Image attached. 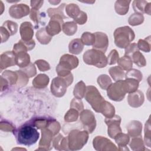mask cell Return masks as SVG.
<instances>
[{"instance_id": "obj_21", "label": "cell", "mask_w": 151, "mask_h": 151, "mask_svg": "<svg viewBox=\"0 0 151 151\" xmlns=\"http://www.w3.org/2000/svg\"><path fill=\"white\" fill-rule=\"evenodd\" d=\"M53 119L51 117H44V116H38L34 117L28 121L32 126L38 129H42L47 127L49 123Z\"/></svg>"}, {"instance_id": "obj_1", "label": "cell", "mask_w": 151, "mask_h": 151, "mask_svg": "<svg viewBox=\"0 0 151 151\" xmlns=\"http://www.w3.org/2000/svg\"><path fill=\"white\" fill-rule=\"evenodd\" d=\"M13 133L18 144L27 146L35 144L40 137L37 128L28 122L19 126V128L15 129Z\"/></svg>"}, {"instance_id": "obj_29", "label": "cell", "mask_w": 151, "mask_h": 151, "mask_svg": "<svg viewBox=\"0 0 151 151\" xmlns=\"http://www.w3.org/2000/svg\"><path fill=\"white\" fill-rule=\"evenodd\" d=\"M114 139L119 147V150H123V147H126L130 140V137L129 134L123 133L122 132L117 134Z\"/></svg>"}, {"instance_id": "obj_31", "label": "cell", "mask_w": 151, "mask_h": 151, "mask_svg": "<svg viewBox=\"0 0 151 151\" xmlns=\"http://www.w3.org/2000/svg\"><path fill=\"white\" fill-rule=\"evenodd\" d=\"M62 30L67 35H73L77 30V23H76L74 21H68L64 22L62 25Z\"/></svg>"}, {"instance_id": "obj_35", "label": "cell", "mask_w": 151, "mask_h": 151, "mask_svg": "<svg viewBox=\"0 0 151 151\" xmlns=\"http://www.w3.org/2000/svg\"><path fill=\"white\" fill-rule=\"evenodd\" d=\"M118 66L122 70L128 71L132 68L133 62L132 59L126 55L120 58L117 61Z\"/></svg>"}, {"instance_id": "obj_2", "label": "cell", "mask_w": 151, "mask_h": 151, "mask_svg": "<svg viewBox=\"0 0 151 151\" xmlns=\"http://www.w3.org/2000/svg\"><path fill=\"white\" fill-rule=\"evenodd\" d=\"M114 38V43L117 47L120 48H125L134 38V31L128 26L121 27L116 28L113 34Z\"/></svg>"}, {"instance_id": "obj_19", "label": "cell", "mask_w": 151, "mask_h": 151, "mask_svg": "<svg viewBox=\"0 0 151 151\" xmlns=\"http://www.w3.org/2000/svg\"><path fill=\"white\" fill-rule=\"evenodd\" d=\"M150 2H147L146 1L135 0L133 2L132 6L135 13L142 15L143 14L150 15Z\"/></svg>"}, {"instance_id": "obj_59", "label": "cell", "mask_w": 151, "mask_h": 151, "mask_svg": "<svg viewBox=\"0 0 151 151\" xmlns=\"http://www.w3.org/2000/svg\"><path fill=\"white\" fill-rule=\"evenodd\" d=\"M43 3L44 1H31V6L33 9L38 10L42 6Z\"/></svg>"}, {"instance_id": "obj_23", "label": "cell", "mask_w": 151, "mask_h": 151, "mask_svg": "<svg viewBox=\"0 0 151 151\" xmlns=\"http://www.w3.org/2000/svg\"><path fill=\"white\" fill-rule=\"evenodd\" d=\"M84 44L79 38H76L71 40L68 45V51L70 53L78 55L80 54L83 48Z\"/></svg>"}, {"instance_id": "obj_49", "label": "cell", "mask_w": 151, "mask_h": 151, "mask_svg": "<svg viewBox=\"0 0 151 151\" xmlns=\"http://www.w3.org/2000/svg\"><path fill=\"white\" fill-rule=\"evenodd\" d=\"M107 64L109 65H113L117 63L119 59V55L116 50H113L110 51L107 57Z\"/></svg>"}, {"instance_id": "obj_48", "label": "cell", "mask_w": 151, "mask_h": 151, "mask_svg": "<svg viewBox=\"0 0 151 151\" xmlns=\"http://www.w3.org/2000/svg\"><path fill=\"white\" fill-rule=\"evenodd\" d=\"M17 72L18 75V79L16 85L19 87L25 86L29 81L28 76L24 71H22L21 70H17Z\"/></svg>"}, {"instance_id": "obj_15", "label": "cell", "mask_w": 151, "mask_h": 151, "mask_svg": "<svg viewBox=\"0 0 151 151\" xmlns=\"http://www.w3.org/2000/svg\"><path fill=\"white\" fill-rule=\"evenodd\" d=\"M58 64L63 68L71 71L77 67L78 65V59L77 57L72 55L68 54H64L61 57Z\"/></svg>"}, {"instance_id": "obj_27", "label": "cell", "mask_w": 151, "mask_h": 151, "mask_svg": "<svg viewBox=\"0 0 151 151\" xmlns=\"http://www.w3.org/2000/svg\"><path fill=\"white\" fill-rule=\"evenodd\" d=\"M52 37L47 33L45 28H41L36 32V38L41 44H48L52 40Z\"/></svg>"}, {"instance_id": "obj_3", "label": "cell", "mask_w": 151, "mask_h": 151, "mask_svg": "<svg viewBox=\"0 0 151 151\" xmlns=\"http://www.w3.org/2000/svg\"><path fill=\"white\" fill-rule=\"evenodd\" d=\"M83 58L86 64L98 68H103L107 65V59L104 52L93 48L86 51Z\"/></svg>"}, {"instance_id": "obj_9", "label": "cell", "mask_w": 151, "mask_h": 151, "mask_svg": "<svg viewBox=\"0 0 151 151\" xmlns=\"http://www.w3.org/2000/svg\"><path fill=\"white\" fill-rule=\"evenodd\" d=\"M121 117L118 115H115L110 118H106L104 122L108 126V135L112 139L119 133L122 132V129L120 127L121 123Z\"/></svg>"}, {"instance_id": "obj_34", "label": "cell", "mask_w": 151, "mask_h": 151, "mask_svg": "<svg viewBox=\"0 0 151 151\" xmlns=\"http://www.w3.org/2000/svg\"><path fill=\"white\" fill-rule=\"evenodd\" d=\"M100 113L106 117L110 118L114 116L115 109L110 103L106 101L101 108Z\"/></svg>"}, {"instance_id": "obj_37", "label": "cell", "mask_w": 151, "mask_h": 151, "mask_svg": "<svg viewBox=\"0 0 151 151\" xmlns=\"http://www.w3.org/2000/svg\"><path fill=\"white\" fill-rule=\"evenodd\" d=\"M129 146L133 150H145L144 143L142 140V136H137L133 137Z\"/></svg>"}, {"instance_id": "obj_61", "label": "cell", "mask_w": 151, "mask_h": 151, "mask_svg": "<svg viewBox=\"0 0 151 151\" xmlns=\"http://www.w3.org/2000/svg\"><path fill=\"white\" fill-rule=\"evenodd\" d=\"M1 4L2 6H3L4 4H3V3H2V1H1ZM3 10H4V9H3V8H1V14H2V12H3Z\"/></svg>"}, {"instance_id": "obj_43", "label": "cell", "mask_w": 151, "mask_h": 151, "mask_svg": "<svg viewBox=\"0 0 151 151\" xmlns=\"http://www.w3.org/2000/svg\"><path fill=\"white\" fill-rule=\"evenodd\" d=\"M80 40L84 45H93L95 42V35L89 32H85L82 34Z\"/></svg>"}, {"instance_id": "obj_44", "label": "cell", "mask_w": 151, "mask_h": 151, "mask_svg": "<svg viewBox=\"0 0 151 151\" xmlns=\"http://www.w3.org/2000/svg\"><path fill=\"white\" fill-rule=\"evenodd\" d=\"M2 26L7 29V31L9 32L11 35L15 34L18 31L17 24L12 21L8 20L5 21Z\"/></svg>"}, {"instance_id": "obj_54", "label": "cell", "mask_w": 151, "mask_h": 151, "mask_svg": "<svg viewBox=\"0 0 151 151\" xmlns=\"http://www.w3.org/2000/svg\"><path fill=\"white\" fill-rule=\"evenodd\" d=\"M47 128L49 129L55 135H56L60 131L61 126L60 123L53 118V119L51 121V122L49 123L48 126H47Z\"/></svg>"}, {"instance_id": "obj_25", "label": "cell", "mask_w": 151, "mask_h": 151, "mask_svg": "<svg viewBox=\"0 0 151 151\" xmlns=\"http://www.w3.org/2000/svg\"><path fill=\"white\" fill-rule=\"evenodd\" d=\"M15 55L16 64L21 68H24L30 64V57L27 52H21Z\"/></svg>"}, {"instance_id": "obj_51", "label": "cell", "mask_w": 151, "mask_h": 151, "mask_svg": "<svg viewBox=\"0 0 151 151\" xmlns=\"http://www.w3.org/2000/svg\"><path fill=\"white\" fill-rule=\"evenodd\" d=\"M0 128L1 130L4 132H14V131L15 130V127L9 122L6 120H1L0 123Z\"/></svg>"}, {"instance_id": "obj_4", "label": "cell", "mask_w": 151, "mask_h": 151, "mask_svg": "<svg viewBox=\"0 0 151 151\" xmlns=\"http://www.w3.org/2000/svg\"><path fill=\"white\" fill-rule=\"evenodd\" d=\"M84 98L94 111L97 113H100L106 100L101 96L96 87L93 86H87Z\"/></svg>"}, {"instance_id": "obj_13", "label": "cell", "mask_w": 151, "mask_h": 151, "mask_svg": "<svg viewBox=\"0 0 151 151\" xmlns=\"http://www.w3.org/2000/svg\"><path fill=\"white\" fill-rule=\"evenodd\" d=\"M95 35V42L93 45V48L105 52L109 46V39L107 35L101 32H96Z\"/></svg>"}, {"instance_id": "obj_17", "label": "cell", "mask_w": 151, "mask_h": 151, "mask_svg": "<svg viewBox=\"0 0 151 151\" xmlns=\"http://www.w3.org/2000/svg\"><path fill=\"white\" fill-rule=\"evenodd\" d=\"M143 93L140 90H136L133 93H129L127 97L129 104L132 107H139L142 106L144 102Z\"/></svg>"}, {"instance_id": "obj_20", "label": "cell", "mask_w": 151, "mask_h": 151, "mask_svg": "<svg viewBox=\"0 0 151 151\" xmlns=\"http://www.w3.org/2000/svg\"><path fill=\"white\" fill-rule=\"evenodd\" d=\"M142 124L139 121L133 120L127 126V130L129 136L132 137L141 136Z\"/></svg>"}, {"instance_id": "obj_41", "label": "cell", "mask_w": 151, "mask_h": 151, "mask_svg": "<svg viewBox=\"0 0 151 151\" xmlns=\"http://www.w3.org/2000/svg\"><path fill=\"white\" fill-rule=\"evenodd\" d=\"M139 50L149 52L150 51V36L145 38V39H140L137 44Z\"/></svg>"}, {"instance_id": "obj_16", "label": "cell", "mask_w": 151, "mask_h": 151, "mask_svg": "<svg viewBox=\"0 0 151 151\" xmlns=\"http://www.w3.org/2000/svg\"><path fill=\"white\" fill-rule=\"evenodd\" d=\"M15 65H17L16 57L12 51H6L1 55L0 68L1 71Z\"/></svg>"}, {"instance_id": "obj_5", "label": "cell", "mask_w": 151, "mask_h": 151, "mask_svg": "<svg viewBox=\"0 0 151 151\" xmlns=\"http://www.w3.org/2000/svg\"><path fill=\"white\" fill-rule=\"evenodd\" d=\"M67 137L69 150H80L86 144L88 139V133L86 130H73L70 132Z\"/></svg>"}, {"instance_id": "obj_46", "label": "cell", "mask_w": 151, "mask_h": 151, "mask_svg": "<svg viewBox=\"0 0 151 151\" xmlns=\"http://www.w3.org/2000/svg\"><path fill=\"white\" fill-rule=\"evenodd\" d=\"M125 78H134L140 82L142 80V74L138 70L131 68L130 70L127 71L126 73H125Z\"/></svg>"}, {"instance_id": "obj_40", "label": "cell", "mask_w": 151, "mask_h": 151, "mask_svg": "<svg viewBox=\"0 0 151 151\" xmlns=\"http://www.w3.org/2000/svg\"><path fill=\"white\" fill-rule=\"evenodd\" d=\"M124 81L127 88V93H133L137 90L139 82L137 80L134 78H126Z\"/></svg>"}, {"instance_id": "obj_11", "label": "cell", "mask_w": 151, "mask_h": 151, "mask_svg": "<svg viewBox=\"0 0 151 151\" xmlns=\"http://www.w3.org/2000/svg\"><path fill=\"white\" fill-rule=\"evenodd\" d=\"M64 24L63 18L59 15H54L45 27L46 31L51 35L54 36L60 32L62 29V25Z\"/></svg>"}, {"instance_id": "obj_55", "label": "cell", "mask_w": 151, "mask_h": 151, "mask_svg": "<svg viewBox=\"0 0 151 151\" xmlns=\"http://www.w3.org/2000/svg\"><path fill=\"white\" fill-rule=\"evenodd\" d=\"M139 51L137 44L136 43H130L127 47L125 48V52H124V55L127 56L131 58L133 54L137 51Z\"/></svg>"}, {"instance_id": "obj_36", "label": "cell", "mask_w": 151, "mask_h": 151, "mask_svg": "<svg viewBox=\"0 0 151 151\" xmlns=\"http://www.w3.org/2000/svg\"><path fill=\"white\" fill-rule=\"evenodd\" d=\"M131 59L132 60V62H133L139 67H143L146 65V60L143 55L139 51L134 52L133 54Z\"/></svg>"}, {"instance_id": "obj_47", "label": "cell", "mask_w": 151, "mask_h": 151, "mask_svg": "<svg viewBox=\"0 0 151 151\" xmlns=\"http://www.w3.org/2000/svg\"><path fill=\"white\" fill-rule=\"evenodd\" d=\"M78 117V111L73 108L70 109L66 113L64 116V120L66 122H73L77 120Z\"/></svg>"}, {"instance_id": "obj_32", "label": "cell", "mask_w": 151, "mask_h": 151, "mask_svg": "<svg viewBox=\"0 0 151 151\" xmlns=\"http://www.w3.org/2000/svg\"><path fill=\"white\" fill-rule=\"evenodd\" d=\"M1 77L8 81L9 85L16 84L18 79V75L17 71H12L10 70H6L2 73Z\"/></svg>"}, {"instance_id": "obj_57", "label": "cell", "mask_w": 151, "mask_h": 151, "mask_svg": "<svg viewBox=\"0 0 151 151\" xmlns=\"http://www.w3.org/2000/svg\"><path fill=\"white\" fill-rule=\"evenodd\" d=\"M87 20V15L86 12L82 11H81L80 14L75 19H74V22L80 25L84 24L86 22Z\"/></svg>"}, {"instance_id": "obj_52", "label": "cell", "mask_w": 151, "mask_h": 151, "mask_svg": "<svg viewBox=\"0 0 151 151\" xmlns=\"http://www.w3.org/2000/svg\"><path fill=\"white\" fill-rule=\"evenodd\" d=\"M21 70L24 71L28 76L29 78L32 77L33 76H35V74H37L35 67L34 64L31 63H30V64L28 65H27V67L21 68Z\"/></svg>"}, {"instance_id": "obj_12", "label": "cell", "mask_w": 151, "mask_h": 151, "mask_svg": "<svg viewBox=\"0 0 151 151\" xmlns=\"http://www.w3.org/2000/svg\"><path fill=\"white\" fill-rule=\"evenodd\" d=\"M30 11L29 7L26 4H14L9 8V14L13 18L21 19L28 15Z\"/></svg>"}, {"instance_id": "obj_6", "label": "cell", "mask_w": 151, "mask_h": 151, "mask_svg": "<svg viewBox=\"0 0 151 151\" xmlns=\"http://www.w3.org/2000/svg\"><path fill=\"white\" fill-rule=\"evenodd\" d=\"M127 93V88L123 80L112 83L107 89V94L109 98L115 101H120Z\"/></svg>"}, {"instance_id": "obj_7", "label": "cell", "mask_w": 151, "mask_h": 151, "mask_svg": "<svg viewBox=\"0 0 151 151\" xmlns=\"http://www.w3.org/2000/svg\"><path fill=\"white\" fill-rule=\"evenodd\" d=\"M80 120L83 129L88 133H91L96 126V120L93 113L89 110H83L80 114Z\"/></svg>"}, {"instance_id": "obj_60", "label": "cell", "mask_w": 151, "mask_h": 151, "mask_svg": "<svg viewBox=\"0 0 151 151\" xmlns=\"http://www.w3.org/2000/svg\"><path fill=\"white\" fill-rule=\"evenodd\" d=\"M60 2H61L60 1H49V2L51 3V4L54 5H55L59 4Z\"/></svg>"}, {"instance_id": "obj_33", "label": "cell", "mask_w": 151, "mask_h": 151, "mask_svg": "<svg viewBox=\"0 0 151 151\" xmlns=\"http://www.w3.org/2000/svg\"><path fill=\"white\" fill-rule=\"evenodd\" d=\"M79 6L75 4H69L65 6V12L68 17L75 19L81 12Z\"/></svg>"}, {"instance_id": "obj_58", "label": "cell", "mask_w": 151, "mask_h": 151, "mask_svg": "<svg viewBox=\"0 0 151 151\" xmlns=\"http://www.w3.org/2000/svg\"><path fill=\"white\" fill-rule=\"evenodd\" d=\"M0 33H1V43H3L6 41L9 38V37L11 36L9 32L7 31V29H5L2 26L0 27Z\"/></svg>"}, {"instance_id": "obj_50", "label": "cell", "mask_w": 151, "mask_h": 151, "mask_svg": "<svg viewBox=\"0 0 151 151\" xmlns=\"http://www.w3.org/2000/svg\"><path fill=\"white\" fill-rule=\"evenodd\" d=\"M145 142L148 146L150 147V117L146 122L145 127Z\"/></svg>"}, {"instance_id": "obj_53", "label": "cell", "mask_w": 151, "mask_h": 151, "mask_svg": "<svg viewBox=\"0 0 151 151\" xmlns=\"http://www.w3.org/2000/svg\"><path fill=\"white\" fill-rule=\"evenodd\" d=\"M70 108L74 109L77 110L78 112L83 110L84 106L81 99L74 98L70 103Z\"/></svg>"}, {"instance_id": "obj_24", "label": "cell", "mask_w": 151, "mask_h": 151, "mask_svg": "<svg viewBox=\"0 0 151 151\" xmlns=\"http://www.w3.org/2000/svg\"><path fill=\"white\" fill-rule=\"evenodd\" d=\"M131 1L118 0L114 4V9L117 14L120 15H126L129 11V4Z\"/></svg>"}, {"instance_id": "obj_38", "label": "cell", "mask_w": 151, "mask_h": 151, "mask_svg": "<svg viewBox=\"0 0 151 151\" xmlns=\"http://www.w3.org/2000/svg\"><path fill=\"white\" fill-rule=\"evenodd\" d=\"M65 5V4L64 3H63L57 8H48L47 11L48 17L51 18L54 15H59L61 17L63 18V19H66L67 17L64 15V13Z\"/></svg>"}, {"instance_id": "obj_42", "label": "cell", "mask_w": 151, "mask_h": 151, "mask_svg": "<svg viewBox=\"0 0 151 151\" xmlns=\"http://www.w3.org/2000/svg\"><path fill=\"white\" fill-rule=\"evenodd\" d=\"M144 21V17L142 14L134 13L132 14L128 19L129 24L132 26H136L142 24Z\"/></svg>"}, {"instance_id": "obj_22", "label": "cell", "mask_w": 151, "mask_h": 151, "mask_svg": "<svg viewBox=\"0 0 151 151\" xmlns=\"http://www.w3.org/2000/svg\"><path fill=\"white\" fill-rule=\"evenodd\" d=\"M52 146L56 150H69L68 145V137H65L59 134L55 137L52 141Z\"/></svg>"}, {"instance_id": "obj_18", "label": "cell", "mask_w": 151, "mask_h": 151, "mask_svg": "<svg viewBox=\"0 0 151 151\" xmlns=\"http://www.w3.org/2000/svg\"><path fill=\"white\" fill-rule=\"evenodd\" d=\"M21 40L25 41H29L32 40L34 35L33 25L29 22H24L21 24L19 28Z\"/></svg>"}, {"instance_id": "obj_14", "label": "cell", "mask_w": 151, "mask_h": 151, "mask_svg": "<svg viewBox=\"0 0 151 151\" xmlns=\"http://www.w3.org/2000/svg\"><path fill=\"white\" fill-rule=\"evenodd\" d=\"M41 139L39 143L40 148L38 150H50L52 142L53 133L47 127L41 129Z\"/></svg>"}, {"instance_id": "obj_56", "label": "cell", "mask_w": 151, "mask_h": 151, "mask_svg": "<svg viewBox=\"0 0 151 151\" xmlns=\"http://www.w3.org/2000/svg\"><path fill=\"white\" fill-rule=\"evenodd\" d=\"M35 64L37 65L38 68L41 71H48L50 69V65L46 61L44 60H38L35 61Z\"/></svg>"}, {"instance_id": "obj_45", "label": "cell", "mask_w": 151, "mask_h": 151, "mask_svg": "<svg viewBox=\"0 0 151 151\" xmlns=\"http://www.w3.org/2000/svg\"><path fill=\"white\" fill-rule=\"evenodd\" d=\"M41 14H42L40 13L38 10L35 9L31 8V9L30 11L29 17L31 19V20L34 22L35 27L36 29L38 27L39 24L41 21V18H42V15H41Z\"/></svg>"}, {"instance_id": "obj_28", "label": "cell", "mask_w": 151, "mask_h": 151, "mask_svg": "<svg viewBox=\"0 0 151 151\" xmlns=\"http://www.w3.org/2000/svg\"><path fill=\"white\" fill-rule=\"evenodd\" d=\"M109 72L111 78L115 81L122 80L125 78V73L124 72V70L119 66H114L110 68Z\"/></svg>"}, {"instance_id": "obj_39", "label": "cell", "mask_w": 151, "mask_h": 151, "mask_svg": "<svg viewBox=\"0 0 151 151\" xmlns=\"http://www.w3.org/2000/svg\"><path fill=\"white\" fill-rule=\"evenodd\" d=\"M97 81L100 87L103 90H107L112 84L110 77L107 74H101L99 76Z\"/></svg>"}, {"instance_id": "obj_10", "label": "cell", "mask_w": 151, "mask_h": 151, "mask_svg": "<svg viewBox=\"0 0 151 151\" xmlns=\"http://www.w3.org/2000/svg\"><path fill=\"white\" fill-rule=\"evenodd\" d=\"M94 148L96 150H117L116 145L108 139L103 136H96L93 142Z\"/></svg>"}, {"instance_id": "obj_30", "label": "cell", "mask_w": 151, "mask_h": 151, "mask_svg": "<svg viewBox=\"0 0 151 151\" xmlns=\"http://www.w3.org/2000/svg\"><path fill=\"white\" fill-rule=\"evenodd\" d=\"M86 91V86L85 83L81 80L76 84L73 90V94L75 98L82 99L85 95Z\"/></svg>"}, {"instance_id": "obj_8", "label": "cell", "mask_w": 151, "mask_h": 151, "mask_svg": "<svg viewBox=\"0 0 151 151\" xmlns=\"http://www.w3.org/2000/svg\"><path fill=\"white\" fill-rule=\"evenodd\" d=\"M66 78L61 77H57L53 78L51 84V91L52 94L57 97H63L68 87Z\"/></svg>"}, {"instance_id": "obj_26", "label": "cell", "mask_w": 151, "mask_h": 151, "mask_svg": "<svg viewBox=\"0 0 151 151\" xmlns=\"http://www.w3.org/2000/svg\"><path fill=\"white\" fill-rule=\"evenodd\" d=\"M49 80V77L47 75L40 74L33 80L32 85L37 88H44L47 86Z\"/></svg>"}]
</instances>
